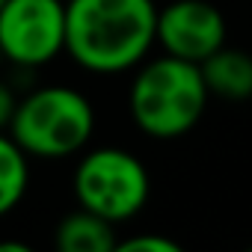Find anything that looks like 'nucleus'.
I'll return each mask as SVG.
<instances>
[{
	"instance_id": "obj_11",
	"label": "nucleus",
	"mask_w": 252,
	"mask_h": 252,
	"mask_svg": "<svg viewBox=\"0 0 252 252\" xmlns=\"http://www.w3.org/2000/svg\"><path fill=\"white\" fill-rule=\"evenodd\" d=\"M15 104H18L15 92L9 89L6 80H0V131L9 128V119H12V113H15Z\"/></svg>"
},
{
	"instance_id": "obj_10",
	"label": "nucleus",
	"mask_w": 252,
	"mask_h": 252,
	"mask_svg": "<svg viewBox=\"0 0 252 252\" xmlns=\"http://www.w3.org/2000/svg\"><path fill=\"white\" fill-rule=\"evenodd\" d=\"M116 252H181V243L166 234H134L116 240Z\"/></svg>"
},
{
	"instance_id": "obj_4",
	"label": "nucleus",
	"mask_w": 252,
	"mask_h": 252,
	"mask_svg": "<svg viewBox=\"0 0 252 252\" xmlns=\"http://www.w3.org/2000/svg\"><path fill=\"white\" fill-rule=\"evenodd\" d=\"M71 187L80 208L119 225L134 220L146 208L152 193V178L146 163L134 152L104 146L80 158Z\"/></svg>"
},
{
	"instance_id": "obj_12",
	"label": "nucleus",
	"mask_w": 252,
	"mask_h": 252,
	"mask_svg": "<svg viewBox=\"0 0 252 252\" xmlns=\"http://www.w3.org/2000/svg\"><path fill=\"white\" fill-rule=\"evenodd\" d=\"M0 6H3V0H0Z\"/></svg>"
},
{
	"instance_id": "obj_9",
	"label": "nucleus",
	"mask_w": 252,
	"mask_h": 252,
	"mask_svg": "<svg viewBox=\"0 0 252 252\" xmlns=\"http://www.w3.org/2000/svg\"><path fill=\"white\" fill-rule=\"evenodd\" d=\"M27 155L18 149V143L0 131V217H6L27 193Z\"/></svg>"
},
{
	"instance_id": "obj_1",
	"label": "nucleus",
	"mask_w": 252,
	"mask_h": 252,
	"mask_svg": "<svg viewBox=\"0 0 252 252\" xmlns=\"http://www.w3.org/2000/svg\"><path fill=\"white\" fill-rule=\"evenodd\" d=\"M155 0H65V54L92 74L137 68L155 48Z\"/></svg>"
},
{
	"instance_id": "obj_7",
	"label": "nucleus",
	"mask_w": 252,
	"mask_h": 252,
	"mask_svg": "<svg viewBox=\"0 0 252 252\" xmlns=\"http://www.w3.org/2000/svg\"><path fill=\"white\" fill-rule=\"evenodd\" d=\"M208 95L222 101H249L252 98V54L240 48H217L199 63Z\"/></svg>"
},
{
	"instance_id": "obj_6",
	"label": "nucleus",
	"mask_w": 252,
	"mask_h": 252,
	"mask_svg": "<svg viewBox=\"0 0 252 252\" xmlns=\"http://www.w3.org/2000/svg\"><path fill=\"white\" fill-rule=\"evenodd\" d=\"M225 36L228 24L214 0H169L163 9H158L155 45H160L169 57L199 65L225 45Z\"/></svg>"
},
{
	"instance_id": "obj_8",
	"label": "nucleus",
	"mask_w": 252,
	"mask_h": 252,
	"mask_svg": "<svg viewBox=\"0 0 252 252\" xmlns=\"http://www.w3.org/2000/svg\"><path fill=\"white\" fill-rule=\"evenodd\" d=\"M116 225L86 208L65 214L54 234L60 252H116Z\"/></svg>"
},
{
	"instance_id": "obj_2",
	"label": "nucleus",
	"mask_w": 252,
	"mask_h": 252,
	"mask_svg": "<svg viewBox=\"0 0 252 252\" xmlns=\"http://www.w3.org/2000/svg\"><path fill=\"white\" fill-rule=\"evenodd\" d=\"M208 86L196 63L178 57H155L137 65L128 89L134 125L152 140H178L190 134L208 107Z\"/></svg>"
},
{
	"instance_id": "obj_3",
	"label": "nucleus",
	"mask_w": 252,
	"mask_h": 252,
	"mask_svg": "<svg viewBox=\"0 0 252 252\" xmlns=\"http://www.w3.org/2000/svg\"><path fill=\"white\" fill-rule=\"evenodd\" d=\"M95 134V110L71 86H42L15 104L9 137L27 158L77 155Z\"/></svg>"
},
{
	"instance_id": "obj_5",
	"label": "nucleus",
	"mask_w": 252,
	"mask_h": 252,
	"mask_svg": "<svg viewBox=\"0 0 252 252\" xmlns=\"http://www.w3.org/2000/svg\"><path fill=\"white\" fill-rule=\"evenodd\" d=\"M65 51V0H3L0 54L24 68H39Z\"/></svg>"
}]
</instances>
